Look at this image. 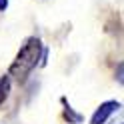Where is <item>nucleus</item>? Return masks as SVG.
<instances>
[{"label": "nucleus", "mask_w": 124, "mask_h": 124, "mask_svg": "<svg viewBox=\"0 0 124 124\" xmlns=\"http://www.w3.org/2000/svg\"><path fill=\"white\" fill-rule=\"evenodd\" d=\"M10 92V76H0V106L6 102Z\"/></svg>", "instance_id": "obj_4"}, {"label": "nucleus", "mask_w": 124, "mask_h": 124, "mask_svg": "<svg viewBox=\"0 0 124 124\" xmlns=\"http://www.w3.org/2000/svg\"><path fill=\"white\" fill-rule=\"evenodd\" d=\"M116 80H118L120 84H124V62L118 64V68H116Z\"/></svg>", "instance_id": "obj_5"}, {"label": "nucleus", "mask_w": 124, "mask_h": 124, "mask_svg": "<svg viewBox=\"0 0 124 124\" xmlns=\"http://www.w3.org/2000/svg\"><path fill=\"white\" fill-rule=\"evenodd\" d=\"M8 8V0H0V12H4Z\"/></svg>", "instance_id": "obj_6"}, {"label": "nucleus", "mask_w": 124, "mask_h": 124, "mask_svg": "<svg viewBox=\"0 0 124 124\" xmlns=\"http://www.w3.org/2000/svg\"><path fill=\"white\" fill-rule=\"evenodd\" d=\"M118 108H120V104L116 102V100H106V102H102V104L96 108V112L92 114L90 124H106V120L110 118Z\"/></svg>", "instance_id": "obj_2"}, {"label": "nucleus", "mask_w": 124, "mask_h": 124, "mask_svg": "<svg viewBox=\"0 0 124 124\" xmlns=\"http://www.w3.org/2000/svg\"><path fill=\"white\" fill-rule=\"evenodd\" d=\"M46 54V50L42 48L40 38L30 36L24 40V44L20 46V50L14 58L12 66H10V76H14L16 80L24 82L28 78V74L34 70V68L40 64V58Z\"/></svg>", "instance_id": "obj_1"}, {"label": "nucleus", "mask_w": 124, "mask_h": 124, "mask_svg": "<svg viewBox=\"0 0 124 124\" xmlns=\"http://www.w3.org/2000/svg\"><path fill=\"white\" fill-rule=\"evenodd\" d=\"M122 124H124V122H122Z\"/></svg>", "instance_id": "obj_7"}, {"label": "nucleus", "mask_w": 124, "mask_h": 124, "mask_svg": "<svg viewBox=\"0 0 124 124\" xmlns=\"http://www.w3.org/2000/svg\"><path fill=\"white\" fill-rule=\"evenodd\" d=\"M62 104H64V118L68 120V124H80L82 122V116L72 110V106L66 102V98H62Z\"/></svg>", "instance_id": "obj_3"}]
</instances>
